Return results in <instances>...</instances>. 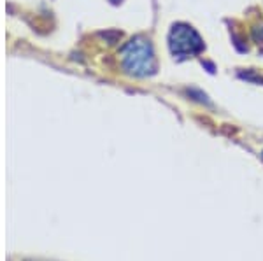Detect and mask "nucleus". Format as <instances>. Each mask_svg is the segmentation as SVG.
Masks as SVG:
<instances>
[{"mask_svg": "<svg viewBox=\"0 0 263 261\" xmlns=\"http://www.w3.org/2000/svg\"><path fill=\"white\" fill-rule=\"evenodd\" d=\"M123 63H125V69L130 74L135 75L153 74L156 69V62H155L151 44L144 39L132 41L125 48V53H123Z\"/></svg>", "mask_w": 263, "mask_h": 261, "instance_id": "f257e3e1", "label": "nucleus"}, {"mask_svg": "<svg viewBox=\"0 0 263 261\" xmlns=\"http://www.w3.org/2000/svg\"><path fill=\"white\" fill-rule=\"evenodd\" d=\"M168 46L174 56L177 58H190L198 54L203 49V42L197 32L188 25H174L168 35Z\"/></svg>", "mask_w": 263, "mask_h": 261, "instance_id": "f03ea898", "label": "nucleus"}]
</instances>
